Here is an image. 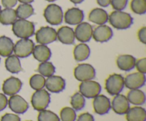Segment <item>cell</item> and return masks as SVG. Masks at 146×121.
Here are the masks:
<instances>
[{"instance_id":"obj_1","label":"cell","mask_w":146,"mask_h":121,"mask_svg":"<svg viewBox=\"0 0 146 121\" xmlns=\"http://www.w3.org/2000/svg\"><path fill=\"white\" fill-rule=\"evenodd\" d=\"M108 21L113 28L118 30H125L132 26L133 18L126 12L114 11L108 16Z\"/></svg>"},{"instance_id":"obj_2","label":"cell","mask_w":146,"mask_h":121,"mask_svg":"<svg viewBox=\"0 0 146 121\" xmlns=\"http://www.w3.org/2000/svg\"><path fill=\"white\" fill-rule=\"evenodd\" d=\"M13 33L21 39L29 38L34 35L35 26L32 22L27 19H17L12 24Z\"/></svg>"},{"instance_id":"obj_3","label":"cell","mask_w":146,"mask_h":121,"mask_svg":"<svg viewBox=\"0 0 146 121\" xmlns=\"http://www.w3.org/2000/svg\"><path fill=\"white\" fill-rule=\"evenodd\" d=\"M44 16L48 24L52 26L59 25L62 23L64 18L62 9L57 4H49L44 9Z\"/></svg>"},{"instance_id":"obj_4","label":"cell","mask_w":146,"mask_h":121,"mask_svg":"<svg viewBox=\"0 0 146 121\" xmlns=\"http://www.w3.org/2000/svg\"><path fill=\"white\" fill-rule=\"evenodd\" d=\"M124 86V77L121 75L113 74L106 80V90L111 96L119 94L123 91Z\"/></svg>"},{"instance_id":"obj_5","label":"cell","mask_w":146,"mask_h":121,"mask_svg":"<svg viewBox=\"0 0 146 121\" xmlns=\"http://www.w3.org/2000/svg\"><path fill=\"white\" fill-rule=\"evenodd\" d=\"M51 101V96L49 93L45 89L37 90L32 94L31 103L34 110L41 111L48 107Z\"/></svg>"},{"instance_id":"obj_6","label":"cell","mask_w":146,"mask_h":121,"mask_svg":"<svg viewBox=\"0 0 146 121\" xmlns=\"http://www.w3.org/2000/svg\"><path fill=\"white\" fill-rule=\"evenodd\" d=\"M101 92V85L96 81H84L79 85V92L87 99H94L99 95Z\"/></svg>"},{"instance_id":"obj_7","label":"cell","mask_w":146,"mask_h":121,"mask_svg":"<svg viewBox=\"0 0 146 121\" xmlns=\"http://www.w3.org/2000/svg\"><path fill=\"white\" fill-rule=\"evenodd\" d=\"M34 43L29 38L20 39L14 46V51L16 56L19 58H26L32 54L34 48Z\"/></svg>"},{"instance_id":"obj_8","label":"cell","mask_w":146,"mask_h":121,"mask_svg":"<svg viewBox=\"0 0 146 121\" xmlns=\"http://www.w3.org/2000/svg\"><path fill=\"white\" fill-rule=\"evenodd\" d=\"M74 77L79 82L92 80L96 77L95 68L89 64H80L74 69Z\"/></svg>"},{"instance_id":"obj_9","label":"cell","mask_w":146,"mask_h":121,"mask_svg":"<svg viewBox=\"0 0 146 121\" xmlns=\"http://www.w3.org/2000/svg\"><path fill=\"white\" fill-rule=\"evenodd\" d=\"M36 40L41 45H48L57 40L56 31L49 26L41 27L36 33Z\"/></svg>"},{"instance_id":"obj_10","label":"cell","mask_w":146,"mask_h":121,"mask_svg":"<svg viewBox=\"0 0 146 121\" xmlns=\"http://www.w3.org/2000/svg\"><path fill=\"white\" fill-rule=\"evenodd\" d=\"M93 27L87 22H81L76 27L74 34L78 41L85 43L91 41L93 34Z\"/></svg>"},{"instance_id":"obj_11","label":"cell","mask_w":146,"mask_h":121,"mask_svg":"<svg viewBox=\"0 0 146 121\" xmlns=\"http://www.w3.org/2000/svg\"><path fill=\"white\" fill-rule=\"evenodd\" d=\"M145 75L141 72H134L127 75L126 77L124 78V85L128 89H138L143 87L145 84Z\"/></svg>"},{"instance_id":"obj_12","label":"cell","mask_w":146,"mask_h":121,"mask_svg":"<svg viewBox=\"0 0 146 121\" xmlns=\"http://www.w3.org/2000/svg\"><path fill=\"white\" fill-rule=\"evenodd\" d=\"M9 109L17 114H24L29 109V103L19 95H13L8 100Z\"/></svg>"},{"instance_id":"obj_13","label":"cell","mask_w":146,"mask_h":121,"mask_svg":"<svg viewBox=\"0 0 146 121\" xmlns=\"http://www.w3.org/2000/svg\"><path fill=\"white\" fill-rule=\"evenodd\" d=\"M113 111L118 115H125L130 109V103L126 96L122 94L115 95L111 103Z\"/></svg>"},{"instance_id":"obj_14","label":"cell","mask_w":146,"mask_h":121,"mask_svg":"<svg viewBox=\"0 0 146 121\" xmlns=\"http://www.w3.org/2000/svg\"><path fill=\"white\" fill-rule=\"evenodd\" d=\"M22 87V82L19 79L11 77L4 82L2 85V91L7 96H13L20 92Z\"/></svg>"},{"instance_id":"obj_15","label":"cell","mask_w":146,"mask_h":121,"mask_svg":"<svg viewBox=\"0 0 146 121\" xmlns=\"http://www.w3.org/2000/svg\"><path fill=\"white\" fill-rule=\"evenodd\" d=\"M93 106L95 113L101 116L108 113L111 109L110 99L104 95L100 94L94 98Z\"/></svg>"},{"instance_id":"obj_16","label":"cell","mask_w":146,"mask_h":121,"mask_svg":"<svg viewBox=\"0 0 146 121\" xmlns=\"http://www.w3.org/2000/svg\"><path fill=\"white\" fill-rule=\"evenodd\" d=\"M45 86L51 93H60L66 87V82L61 77L52 75L46 79Z\"/></svg>"},{"instance_id":"obj_17","label":"cell","mask_w":146,"mask_h":121,"mask_svg":"<svg viewBox=\"0 0 146 121\" xmlns=\"http://www.w3.org/2000/svg\"><path fill=\"white\" fill-rule=\"evenodd\" d=\"M92 37L98 43L108 42L113 37V31L108 26L100 25L93 30Z\"/></svg>"},{"instance_id":"obj_18","label":"cell","mask_w":146,"mask_h":121,"mask_svg":"<svg viewBox=\"0 0 146 121\" xmlns=\"http://www.w3.org/2000/svg\"><path fill=\"white\" fill-rule=\"evenodd\" d=\"M84 18V11L78 8L73 7L68 9L64 15L65 22L68 25H78L80 23L83 22Z\"/></svg>"},{"instance_id":"obj_19","label":"cell","mask_w":146,"mask_h":121,"mask_svg":"<svg viewBox=\"0 0 146 121\" xmlns=\"http://www.w3.org/2000/svg\"><path fill=\"white\" fill-rule=\"evenodd\" d=\"M57 39L65 45H71L75 41L74 31L68 26H62L56 32Z\"/></svg>"},{"instance_id":"obj_20","label":"cell","mask_w":146,"mask_h":121,"mask_svg":"<svg viewBox=\"0 0 146 121\" xmlns=\"http://www.w3.org/2000/svg\"><path fill=\"white\" fill-rule=\"evenodd\" d=\"M88 20L97 25H104L108 21V14L103 9L96 8L88 14Z\"/></svg>"},{"instance_id":"obj_21","label":"cell","mask_w":146,"mask_h":121,"mask_svg":"<svg viewBox=\"0 0 146 121\" xmlns=\"http://www.w3.org/2000/svg\"><path fill=\"white\" fill-rule=\"evenodd\" d=\"M136 60L131 55H121L117 58L116 64L121 70L129 72L135 68Z\"/></svg>"},{"instance_id":"obj_22","label":"cell","mask_w":146,"mask_h":121,"mask_svg":"<svg viewBox=\"0 0 146 121\" xmlns=\"http://www.w3.org/2000/svg\"><path fill=\"white\" fill-rule=\"evenodd\" d=\"M33 56L40 62H46L51 56V51L48 47L45 45H38L34 46L33 50Z\"/></svg>"},{"instance_id":"obj_23","label":"cell","mask_w":146,"mask_h":121,"mask_svg":"<svg viewBox=\"0 0 146 121\" xmlns=\"http://www.w3.org/2000/svg\"><path fill=\"white\" fill-rule=\"evenodd\" d=\"M125 115L127 121H146V111L141 106L130 108Z\"/></svg>"},{"instance_id":"obj_24","label":"cell","mask_w":146,"mask_h":121,"mask_svg":"<svg viewBox=\"0 0 146 121\" xmlns=\"http://www.w3.org/2000/svg\"><path fill=\"white\" fill-rule=\"evenodd\" d=\"M14 43L9 37L2 35L0 37V55L7 58L11 55L14 51Z\"/></svg>"},{"instance_id":"obj_25","label":"cell","mask_w":146,"mask_h":121,"mask_svg":"<svg viewBox=\"0 0 146 121\" xmlns=\"http://www.w3.org/2000/svg\"><path fill=\"white\" fill-rule=\"evenodd\" d=\"M91 54V50L88 45L85 43H80L74 48V59L77 62H82L88 59Z\"/></svg>"},{"instance_id":"obj_26","label":"cell","mask_w":146,"mask_h":121,"mask_svg":"<svg viewBox=\"0 0 146 121\" xmlns=\"http://www.w3.org/2000/svg\"><path fill=\"white\" fill-rule=\"evenodd\" d=\"M130 103L135 106H141L145 102V94L141 89H132L128 93L126 96Z\"/></svg>"},{"instance_id":"obj_27","label":"cell","mask_w":146,"mask_h":121,"mask_svg":"<svg viewBox=\"0 0 146 121\" xmlns=\"http://www.w3.org/2000/svg\"><path fill=\"white\" fill-rule=\"evenodd\" d=\"M5 67L8 72L12 74H18L22 70L19 58L15 55L7 57L5 60Z\"/></svg>"},{"instance_id":"obj_28","label":"cell","mask_w":146,"mask_h":121,"mask_svg":"<svg viewBox=\"0 0 146 121\" xmlns=\"http://www.w3.org/2000/svg\"><path fill=\"white\" fill-rule=\"evenodd\" d=\"M17 19L16 11L12 8H5L0 11V23L2 25H12Z\"/></svg>"},{"instance_id":"obj_29","label":"cell","mask_w":146,"mask_h":121,"mask_svg":"<svg viewBox=\"0 0 146 121\" xmlns=\"http://www.w3.org/2000/svg\"><path fill=\"white\" fill-rule=\"evenodd\" d=\"M15 11L17 18L20 19H27L32 16L34 13V8L30 4H20Z\"/></svg>"},{"instance_id":"obj_30","label":"cell","mask_w":146,"mask_h":121,"mask_svg":"<svg viewBox=\"0 0 146 121\" xmlns=\"http://www.w3.org/2000/svg\"><path fill=\"white\" fill-rule=\"evenodd\" d=\"M37 71L40 75H42L44 77H49L54 75L56 68L51 62L46 61V62H43L39 64Z\"/></svg>"},{"instance_id":"obj_31","label":"cell","mask_w":146,"mask_h":121,"mask_svg":"<svg viewBox=\"0 0 146 121\" xmlns=\"http://www.w3.org/2000/svg\"><path fill=\"white\" fill-rule=\"evenodd\" d=\"M46 79L40 74H36L31 77L29 79L30 86L34 90L37 91L44 89L45 86Z\"/></svg>"},{"instance_id":"obj_32","label":"cell","mask_w":146,"mask_h":121,"mask_svg":"<svg viewBox=\"0 0 146 121\" xmlns=\"http://www.w3.org/2000/svg\"><path fill=\"white\" fill-rule=\"evenodd\" d=\"M85 97L80 92L74 94L71 98V105L75 111H81L85 106Z\"/></svg>"},{"instance_id":"obj_33","label":"cell","mask_w":146,"mask_h":121,"mask_svg":"<svg viewBox=\"0 0 146 121\" xmlns=\"http://www.w3.org/2000/svg\"><path fill=\"white\" fill-rule=\"evenodd\" d=\"M131 9L136 14L143 15L146 13V0H132Z\"/></svg>"},{"instance_id":"obj_34","label":"cell","mask_w":146,"mask_h":121,"mask_svg":"<svg viewBox=\"0 0 146 121\" xmlns=\"http://www.w3.org/2000/svg\"><path fill=\"white\" fill-rule=\"evenodd\" d=\"M60 118L61 121H75L76 113L72 108L64 107L60 111Z\"/></svg>"},{"instance_id":"obj_35","label":"cell","mask_w":146,"mask_h":121,"mask_svg":"<svg viewBox=\"0 0 146 121\" xmlns=\"http://www.w3.org/2000/svg\"><path fill=\"white\" fill-rule=\"evenodd\" d=\"M38 121H61V120L54 112L45 109L39 111L38 115Z\"/></svg>"},{"instance_id":"obj_36","label":"cell","mask_w":146,"mask_h":121,"mask_svg":"<svg viewBox=\"0 0 146 121\" xmlns=\"http://www.w3.org/2000/svg\"><path fill=\"white\" fill-rule=\"evenodd\" d=\"M128 0H111V4L115 11H122L126 7Z\"/></svg>"},{"instance_id":"obj_37","label":"cell","mask_w":146,"mask_h":121,"mask_svg":"<svg viewBox=\"0 0 146 121\" xmlns=\"http://www.w3.org/2000/svg\"><path fill=\"white\" fill-rule=\"evenodd\" d=\"M135 67L138 72L142 74L146 73V58H142L135 62Z\"/></svg>"},{"instance_id":"obj_38","label":"cell","mask_w":146,"mask_h":121,"mask_svg":"<svg viewBox=\"0 0 146 121\" xmlns=\"http://www.w3.org/2000/svg\"><path fill=\"white\" fill-rule=\"evenodd\" d=\"M1 121H21V118L16 114L6 113L1 118Z\"/></svg>"},{"instance_id":"obj_39","label":"cell","mask_w":146,"mask_h":121,"mask_svg":"<svg viewBox=\"0 0 146 121\" xmlns=\"http://www.w3.org/2000/svg\"><path fill=\"white\" fill-rule=\"evenodd\" d=\"M8 105V99L4 94L0 93V112L7 108Z\"/></svg>"},{"instance_id":"obj_40","label":"cell","mask_w":146,"mask_h":121,"mask_svg":"<svg viewBox=\"0 0 146 121\" xmlns=\"http://www.w3.org/2000/svg\"><path fill=\"white\" fill-rule=\"evenodd\" d=\"M77 121H95L94 116L89 113H84L79 115Z\"/></svg>"},{"instance_id":"obj_41","label":"cell","mask_w":146,"mask_h":121,"mask_svg":"<svg viewBox=\"0 0 146 121\" xmlns=\"http://www.w3.org/2000/svg\"><path fill=\"white\" fill-rule=\"evenodd\" d=\"M138 37L142 43L146 44V27H143L138 31Z\"/></svg>"},{"instance_id":"obj_42","label":"cell","mask_w":146,"mask_h":121,"mask_svg":"<svg viewBox=\"0 0 146 121\" xmlns=\"http://www.w3.org/2000/svg\"><path fill=\"white\" fill-rule=\"evenodd\" d=\"M18 0H1V4L5 8H13L17 4Z\"/></svg>"},{"instance_id":"obj_43","label":"cell","mask_w":146,"mask_h":121,"mask_svg":"<svg viewBox=\"0 0 146 121\" xmlns=\"http://www.w3.org/2000/svg\"><path fill=\"white\" fill-rule=\"evenodd\" d=\"M98 5L101 7H107L111 4V0H96Z\"/></svg>"},{"instance_id":"obj_44","label":"cell","mask_w":146,"mask_h":121,"mask_svg":"<svg viewBox=\"0 0 146 121\" xmlns=\"http://www.w3.org/2000/svg\"><path fill=\"white\" fill-rule=\"evenodd\" d=\"M21 4H31L34 0H18Z\"/></svg>"},{"instance_id":"obj_45","label":"cell","mask_w":146,"mask_h":121,"mask_svg":"<svg viewBox=\"0 0 146 121\" xmlns=\"http://www.w3.org/2000/svg\"><path fill=\"white\" fill-rule=\"evenodd\" d=\"M84 1V0H70V1H71L74 4H79L82 3Z\"/></svg>"},{"instance_id":"obj_46","label":"cell","mask_w":146,"mask_h":121,"mask_svg":"<svg viewBox=\"0 0 146 121\" xmlns=\"http://www.w3.org/2000/svg\"><path fill=\"white\" fill-rule=\"evenodd\" d=\"M46 1H48V2H53V1H56V0H46Z\"/></svg>"},{"instance_id":"obj_47","label":"cell","mask_w":146,"mask_h":121,"mask_svg":"<svg viewBox=\"0 0 146 121\" xmlns=\"http://www.w3.org/2000/svg\"><path fill=\"white\" fill-rule=\"evenodd\" d=\"M0 11H1V6H0Z\"/></svg>"},{"instance_id":"obj_48","label":"cell","mask_w":146,"mask_h":121,"mask_svg":"<svg viewBox=\"0 0 146 121\" xmlns=\"http://www.w3.org/2000/svg\"><path fill=\"white\" fill-rule=\"evenodd\" d=\"M27 121H31V120H27Z\"/></svg>"},{"instance_id":"obj_49","label":"cell","mask_w":146,"mask_h":121,"mask_svg":"<svg viewBox=\"0 0 146 121\" xmlns=\"http://www.w3.org/2000/svg\"><path fill=\"white\" fill-rule=\"evenodd\" d=\"M0 61H1V58H0Z\"/></svg>"}]
</instances>
